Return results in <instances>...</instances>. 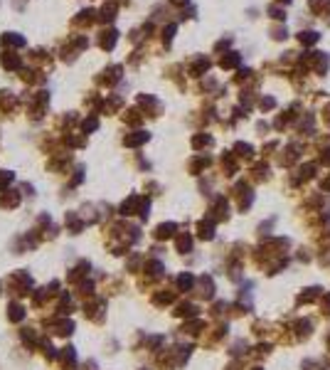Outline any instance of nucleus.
Instances as JSON below:
<instances>
[{"label": "nucleus", "instance_id": "32", "mask_svg": "<svg viewBox=\"0 0 330 370\" xmlns=\"http://www.w3.org/2000/svg\"><path fill=\"white\" fill-rule=\"evenodd\" d=\"M97 126H99V119L97 116H89V119L82 124V131L84 133H91V131H97Z\"/></svg>", "mask_w": 330, "mask_h": 370}, {"label": "nucleus", "instance_id": "11", "mask_svg": "<svg viewBox=\"0 0 330 370\" xmlns=\"http://www.w3.org/2000/svg\"><path fill=\"white\" fill-rule=\"evenodd\" d=\"M0 64H3V70L17 72L22 67V57H20L17 52H13V50H5V52L0 55Z\"/></svg>", "mask_w": 330, "mask_h": 370}, {"label": "nucleus", "instance_id": "15", "mask_svg": "<svg viewBox=\"0 0 330 370\" xmlns=\"http://www.w3.org/2000/svg\"><path fill=\"white\" fill-rule=\"evenodd\" d=\"M138 104L146 109V114H151V116L160 114V101H155L153 97H148V94H138Z\"/></svg>", "mask_w": 330, "mask_h": 370}, {"label": "nucleus", "instance_id": "30", "mask_svg": "<svg viewBox=\"0 0 330 370\" xmlns=\"http://www.w3.org/2000/svg\"><path fill=\"white\" fill-rule=\"evenodd\" d=\"M124 121L126 124H131V126H138V124H140V114H138L136 109H128L124 114Z\"/></svg>", "mask_w": 330, "mask_h": 370}, {"label": "nucleus", "instance_id": "36", "mask_svg": "<svg viewBox=\"0 0 330 370\" xmlns=\"http://www.w3.org/2000/svg\"><path fill=\"white\" fill-rule=\"evenodd\" d=\"M286 35H289V32H286V28H281V25L271 28V37H274V40H286Z\"/></svg>", "mask_w": 330, "mask_h": 370}, {"label": "nucleus", "instance_id": "23", "mask_svg": "<svg viewBox=\"0 0 330 370\" xmlns=\"http://www.w3.org/2000/svg\"><path fill=\"white\" fill-rule=\"evenodd\" d=\"M67 227H69V232H72V235H77V232L84 227V222L77 217V213H67Z\"/></svg>", "mask_w": 330, "mask_h": 370}, {"label": "nucleus", "instance_id": "20", "mask_svg": "<svg viewBox=\"0 0 330 370\" xmlns=\"http://www.w3.org/2000/svg\"><path fill=\"white\" fill-rule=\"evenodd\" d=\"M148 138H151V136H148V131H136V133L126 136L124 143H126V146H140V143H146Z\"/></svg>", "mask_w": 330, "mask_h": 370}, {"label": "nucleus", "instance_id": "24", "mask_svg": "<svg viewBox=\"0 0 330 370\" xmlns=\"http://www.w3.org/2000/svg\"><path fill=\"white\" fill-rule=\"evenodd\" d=\"M175 32H178V25H175V22H170V25H165V28H163V32H160V35H163V44H165V47H170L173 37H175Z\"/></svg>", "mask_w": 330, "mask_h": 370}, {"label": "nucleus", "instance_id": "10", "mask_svg": "<svg viewBox=\"0 0 330 370\" xmlns=\"http://www.w3.org/2000/svg\"><path fill=\"white\" fill-rule=\"evenodd\" d=\"M17 104H20V99L15 97L10 89H0V111L3 114H13L15 109H17Z\"/></svg>", "mask_w": 330, "mask_h": 370}, {"label": "nucleus", "instance_id": "9", "mask_svg": "<svg viewBox=\"0 0 330 370\" xmlns=\"http://www.w3.org/2000/svg\"><path fill=\"white\" fill-rule=\"evenodd\" d=\"M94 22H97V10H91V8H86L72 17V28H91Z\"/></svg>", "mask_w": 330, "mask_h": 370}, {"label": "nucleus", "instance_id": "41", "mask_svg": "<svg viewBox=\"0 0 330 370\" xmlns=\"http://www.w3.org/2000/svg\"><path fill=\"white\" fill-rule=\"evenodd\" d=\"M278 3H284V5H289V3H291V0H278Z\"/></svg>", "mask_w": 330, "mask_h": 370}, {"label": "nucleus", "instance_id": "8", "mask_svg": "<svg viewBox=\"0 0 330 370\" xmlns=\"http://www.w3.org/2000/svg\"><path fill=\"white\" fill-rule=\"evenodd\" d=\"M0 47H5V50H20V47H25V37L20 35V32H3L0 35Z\"/></svg>", "mask_w": 330, "mask_h": 370}, {"label": "nucleus", "instance_id": "13", "mask_svg": "<svg viewBox=\"0 0 330 370\" xmlns=\"http://www.w3.org/2000/svg\"><path fill=\"white\" fill-rule=\"evenodd\" d=\"M20 200H22V195H20L17 190H3V193H0V207L13 210V207L20 205Z\"/></svg>", "mask_w": 330, "mask_h": 370}, {"label": "nucleus", "instance_id": "7", "mask_svg": "<svg viewBox=\"0 0 330 370\" xmlns=\"http://www.w3.org/2000/svg\"><path fill=\"white\" fill-rule=\"evenodd\" d=\"M116 15H119V3H116V0H109V3H104V5H101V10L97 13V20H99V22H106V25H111V22L116 20Z\"/></svg>", "mask_w": 330, "mask_h": 370}, {"label": "nucleus", "instance_id": "18", "mask_svg": "<svg viewBox=\"0 0 330 370\" xmlns=\"http://www.w3.org/2000/svg\"><path fill=\"white\" fill-rule=\"evenodd\" d=\"M207 70H209V59L202 57V55H197V57L190 62V74H193V77H202Z\"/></svg>", "mask_w": 330, "mask_h": 370}, {"label": "nucleus", "instance_id": "39", "mask_svg": "<svg viewBox=\"0 0 330 370\" xmlns=\"http://www.w3.org/2000/svg\"><path fill=\"white\" fill-rule=\"evenodd\" d=\"M140 59H143V50H136V52L131 55V59H128V62H131L133 67H136V64H138V62H140Z\"/></svg>", "mask_w": 330, "mask_h": 370}, {"label": "nucleus", "instance_id": "16", "mask_svg": "<svg viewBox=\"0 0 330 370\" xmlns=\"http://www.w3.org/2000/svg\"><path fill=\"white\" fill-rule=\"evenodd\" d=\"M22 318H25V306L20 301H10L8 304V321L10 323H20Z\"/></svg>", "mask_w": 330, "mask_h": 370}, {"label": "nucleus", "instance_id": "5", "mask_svg": "<svg viewBox=\"0 0 330 370\" xmlns=\"http://www.w3.org/2000/svg\"><path fill=\"white\" fill-rule=\"evenodd\" d=\"M17 77L25 82V84H30V86H40V84H44V74H42V70H35V67H20L17 70Z\"/></svg>", "mask_w": 330, "mask_h": 370}, {"label": "nucleus", "instance_id": "38", "mask_svg": "<svg viewBox=\"0 0 330 370\" xmlns=\"http://www.w3.org/2000/svg\"><path fill=\"white\" fill-rule=\"evenodd\" d=\"M232 44V37H227V40H220V42L215 44V52H220V50H227Z\"/></svg>", "mask_w": 330, "mask_h": 370}, {"label": "nucleus", "instance_id": "33", "mask_svg": "<svg viewBox=\"0 0 330 370\" xmlns=\"http://www.w3.org/2000/svg\"><path fill=\"white\" fill-rule=\"evenodd\" d=\"M44 301H47V294H44V289H37V291L32 294V304H35V309L44 306Z\"/></svg>", "mask_w": 330, "mask_h": 370}, {"label": "nucleus", "instance_id": "29", "mask_svg": "<svg viewBox=\"0 0 330 370\" xmlns=\"http://www.w3.org/2000/svg\"><path fill=\"white\" fill-rule=\"evenodd\" d=\"M15 180V173L13 171H0V193L8 190V185Z\"/></svg>", "mask_w": 330, "mask_h": 370}, {"label": "nucleus", "instance_id": "2", "mask_svg": "<svg viewBox=\"0 0 330 370\" xmlns=\"http://www.w3.org/2000/svg\"><path fill=\"white\" fill-rule=\"evenodd\" d=\"M22 99L30 101L28 116L32 119V121H40V119H44V114H47V104H50V91H47V89L35 91L32 97H22Z\"/></svg>", "mask_w": 330, "mask_h": 370}, {"label": "nucleus", "instance_id": "40", "mask_svg": "<svg viewBox=\"0 0 330 370\" xmlns=\"http://www.w3.org/2000/svg\"><path fill=\"white\" fill-rule=\"evenodd\" d=\"M170 3H173V5H178V8H185L190 0H170Z\"/></svg>", "mask_w": 330, "mask_h": 370}, {"label": "nucleus", "instance_id": "1", "mask_svg": "<svg viewBox=\"0 0 330 370\" xmlns=\"http://www.w3.org/2000/svg\"><path fill=\"white\" fill-rule=\"evenodd\" d=\"M89 47V40L84 35H69L64 42L59 44V59L62 62H74Z\"/></svg>", "mask_w": 330, "mask_h": 370}, {"label": "nucleus", "instance_id": "17", "mask_svg": "<svg viewBox=\"0 0 330 370\" xmlns=\"http://www.w3.org/2000/svg\"><path fill=\"white\" fill-rule=\"evenodd\" d=\"M74 360H77V353H74L72 345H67V348L59 351V365H62V370H72L74 368Z\"/></svg>", "mask_w": 330, "mask_h": 370}, {"label": "nucleus", "instance_id": "42", "mask_svg": "<svg viewBox=\"0 0 330 370\" xmlns=\"http://www.w3.org/2000/svg\"><path fill=\"white\" fill-rule=\"evenodd\" d=\"M0 294H3V284H0Z\"/></svg>", "mask_w": 330, "mask_h": 370}, {"label": "nucleus", "instance_id": "28", "mask_svg": "<svg viewBox=\"0 0 330 370\" xmlns=\"http://www.w3.org/2000/svg\"><path fill=\"white\" fill-rule=\"evenodd\" d=\"M318 37H320L318 32H313V30H305V32H301V35H298V42H301V44H316Z\"/></svg>", "mask_w": 330, "mask_h": 370}, {"label": "nucleus", "instance_id": "31", "mask_svg": "<svg viewBox=\"0 0 330 370\" xmlns=\"http://www.w3.org/2000/svg\"><path fill=\"white\" fill-rule=\"evenodd\" d=\"M77 121H79V116L74 114V111H67V114L62 116V128H72Z\"/></svg>", "mask_w": 330, "mask_h": 370}, {"label": "nucleus", "instance_id": "27", "mask_svg": "<svg viewBox=\"0 0 330 370\" xmlns=\"http://www.w3.org/2000/svg\"><path fill=\"white\" fill-rule=\"evenodd\" d=\"M37 348L42 351V356L47 358V360H52V358H55V348H52V343L47 341V338H40V343H37Z\"/></svg>", "mask_w": 330, "mask_h": 370}, {"label": "nucleus", "instance_id": "4", "mask_svg": "<svg viewBox=\"0 0 330 370\" xmlns=\"http://www.w3.org/2000/svg\"><path fill=\"white\" fill-rule=\"evenodd\" d=\"M121 74H124V67L121 64H109L104 72H99L97 77H94V82L99 86H113L121 82Z\"/></svg>", "mask_w": 330, "mask_h": 370}, {"label": "nucleus", "instance_id": "12", "mask_svg": "<svg viewBox=\"0 0 330 370\" xmlns=\"http://www.w3.org/2000/svg\"><path fill=\"white\" fill-rule=\"evenodd\" d=\"M28 59L35 64V70L37 67H50L52 64V57H50V52L47 50H42V47H35V50H30L28 52Z\"/></svg>", "mask_w": 330, "mask_h": 370}, {"label": "nucleus", "instance_id": "3", "mask_svg": "<svg viewBox=\"0 0 330 370\" xmlns=\"http://www.w3.org/2000/svg\"><path fill=\"white\" fill-rule=\"evenodd\" d=\"M8 286H10V291H13V294L28 296L30 291H32V276H30L28 271H15L13 276L8 279Z\"/></svg>", "mask_w": 330, "mask_h": 370}, {"label": "nucleus", "instance_id": "6", "mask_svg": "<svg viewBox=\"0 0 330 370\" xmlns=\"http://www.w3.org/2000/svg\"><path fill=\"white\" fill-rule=\"evenodd\" d=\"M99 47L101 50H106V52H111L113 47H116V42H119V30L116 28H106V30H101L99 32Z\"/></svg>", "mask_w": 330, "mask_h": 370}, {"label": "nucleus", "instance_id": "34", "mask_svg": "<svg viewBox=\"0 0 330 370\" xmlns=\"http://www.w3.org/2000/svg\"><path fill=\"white\" fill-rule=\"evenodd\" d=\"M84 269H89V264H86V262H82L79 267H74V269H72V274H69V279H72V282H77L79 276H84Z\"/></svg>", "mask_w": 330, "mask_h": 370}, {"label": "nucleus", "instance_id": "14", "mask_svg": "<svg viewBox=\"0 0 330 370\" xmlns=\"http://www.w3.org/2000/svg\"><path fill=\"white\" fill-rule=\"evenodd\" d=\"M72 166V158L67 156V153H62V156H55V158H50V163H47V171H52V173H64Z\"/></svg>", "mask_w": 330, "mask_h": 370}, {"label": "nucleus", "instance_id": "26", "mask_svg": "<svg viewBox=\"0 0 330 370\" xmlns=\"http://www.w3.org/2000/svg\"><path fill=\"white\" fill-rule=\"evenodd\" d=\"M237 64H239V55H237V52H227V57L220 59L222 70H229V67H237Z\"/></svg>", "mask_w": 330, "mask_h": 370}, {"label": "nucleus", "instance_id": "37", "mask_svg": "<svg viewBox=\"0 0 330 370\" xmlns=\"http://www.w3.org/2000/svg\"><path fill=\"white\" fill-rule=\"evenodd\" d=\"M82 180H84V168L79 166V168L74 171V178H72V188H74V185H79Z\"/></svg>", "mask_w": 330, "mask_h": 370}, {"label": "nucleus", "instance_id": "19", "mask_svg": "<svg viewBox=\"0 0 330 370\" xmlns=\"http://www.w3.org/2000/svg\"><path fill=\"white\" fill-rule=\"evenodd\" d=\"M20 338L25 341L28 348H37V343H40L37 333H35V328H22V331H20Z\"/></svg>", "mask_w": 330, "mask_h": 370}, {"label": "nucleus", "instance_id": "22", "mask_svg": "<svg viewBox=\"0 0 330 370\" xmlns=\"http://www.w3.org/2000/svg\"><path fill=\"white\" fill-rule=\"evenodd\" d=\"M62 143L69 146V148H82V146H86V138H84V136H74V133H64V136H62Z\"/></svg>", "mask_w": 330, "mask_h": 370}, {"label": "nucleus", "instance_id": "35", "mask_svg": "<svg viewBox=\"0 0 330 370\" xmlns=\"http://www.w3.org/2000/svg\"><path fill=\"white\" fill-rule=\"evenodd\" d=\"M269 15H271L274 20H284V17H286V13H284L281 5H269Z\"/></svg>", "mask_w": 330, "mask_h": 370}, {"label": "nucleus", "instance_id": "21", "mask_svg": "<svg viewBox=\"0 0 330 370\" xmlns=\"http://www.w3.org/2000/svg\"><path fill=\"white\" fill-rule=\"evenodd\" d=\"M311 10L320 17L330 15V0H311Z\"/></svg>", "mask_w": 330, "mask_h": 370}, {"label": "nucleus", "instance_id": "25", "mask_svg": "<svg viewBox=\"0 0 330 370\" xmlns=\"http://www.w3.org/2000/svg\"><path fill=\"white\" fill-rule=\"evenodd\" d=\"M121 104H124V99H121L119 94H113V97H109V101L104 104V111H106V114H113L116 109H121Z\"/></svg>", "mask_w": 330, "mask_h": 370}]
</instances>
